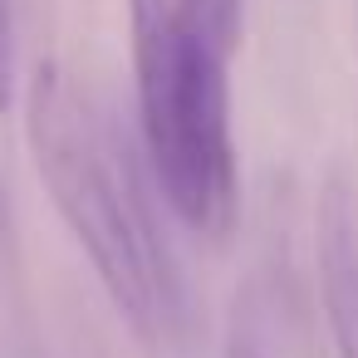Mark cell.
<instances>
[{
	"label": "cell",
	"mask_w": 358,
	"mask_h": 358,
	"mask_svg": "<svg viewBox=\"0 0 358 358\" xmlns=\"http://www.w3.org/2000/svg\"><path fill=\"white\" fill-rule=\"evenodd\" d=\"M25 143L35 172L89 255L118 319L152 353H182L192 299L157 221V187L113 99L64 59H40L25 84Z\"/></svg>",
	"instance_id": "1"
},
{
	"label": "cell",
	"mask_w": 358,
	"mask_h": 358,
	"mask_svg": "<svg viewBox=\"0 0 358 358\" xmlns=\"http://www.w3.org/2000/svg\"><path fill=\"white\" fill-rule=\"evenodd\" d=\"M226 55L177 0H133L138 143L157 196L201 241H231L241 221V157L231 128Z\"/></svg>",
	"instance_id": "2"
},
{
	"label": "cell",
	"mask_w": 358,
	"mask_h": 358,
	"mask_svg": "<svg viewBox=\"0 0 358 358\" xmlns=\"http://www.w3.org/2000/svg\"><path fill=\"white\" fill-rule=\"evenodd\" d=\"M319 289L334 358H358V187L343 172L319 192Z\"/></svg>",
	"instance_id": "3"
},
{
	"label": "cell",
	"mask_w": 358,
	"mask_h": 358,
	"mask_svg": "<svg viewBox=\"0 0 358 358\" xmlns=\"http://www.w3.org/2000/svg\"><path fill=\"white\" fill-rule=\"evenodd\" d=\"M187 20L231 59L241 50V25H245V0H177Z\"/></svg>",
	"instance_id": "4"
},
{
	"label": "cell",
	"mask_w": 358,
	"mask_h": 358,
	"mask_svg": "<svg viewBox=\"0 0 358 358\" xmlns=\"http://www.w3.org/2000/svg\"><path fill=\"white\" fill-rule=\"evenodd\" d=\"M20 79V0H0V113L15 103Z\"/></svg>",
	"instance_id": "5"
},
{
	"label": "cell",
	"mask_w": 358,
	"mask_h": 358,
	"mask_svg": "<svg viewBox=\"0 0 358 358\" xmlns=\"http://www.w3.org/2000/svg\"><path fill=\"white\" fill-rule=\"evenodd\" d=\"M226 358H265V353H260V343H255V334L236 324V329H231V338H226Z\"/></svg>",
	"instance_id": "6"
}]
</instances>
